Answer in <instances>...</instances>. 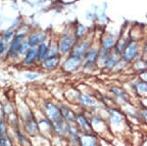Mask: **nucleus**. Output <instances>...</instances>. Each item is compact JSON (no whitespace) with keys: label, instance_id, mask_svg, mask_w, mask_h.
Masks as SVG:
<instances>
[{"label":"nucleus","instance_id":"obj_15","mask_svg":"<svg viewBox=\"0 0 147 146\" xmlns=\"http://www.w3.org/2000/svg\"><path fill=\"white\" fill-rule=\"evenodd\" d=\"M111 93L115 96L116 99L119 101V102L121 103L129 102V94L124 90V88L119 87V86H113V87H111Z\"/></svg>","mask_w":147,"mask_h":146},{"label":"nucleus","instance_id":"obj_30","mask_svg":"<svg viewBox=\"0 0 147 146\" xmlns=\"http://www.w3.org/2000/svg\"><path fill=\"white\" fill-rule=\"evenodd\" d=\"M40 77L39 73H35V72H28L25 74V77L28 81H34V79H37Z\"/></svg>","mask_w":147,"mask_h":146},{"label":"nucleus","instance_id":"obj_2","mask_svg":"<svg viewBox=\"0 0 147 146\" xmlns=\"http://www.w3.org/2000/svg\"><path fill=\"white\" fill-rule=\"evenodd\" d=\"M30 32V30L28 29V28H27L26 30H24L23 28H19V29L16 30V34L14 35L13 39H12L11 42L9 43V49H8V54H7L6 60H11V61H14V62L20 60L17 56V50H18L19 46L22 44V42L27 39V36Z\"/></svg>","mask_w":147,"mask_h":146},{"label":"nucleus","instance_id":"obj_13","mask_svg":"<svg viewBox=\"0 0 147 146\" xmlns=\"http://www.w3.org/2000/svg\"><path fill=\"white\" fill-rule=\"evenodd\" d=\"M36 64H38L37 62V51L36 48H32L30 47L28 49V51L26 53V55L22 58V65L25 67H32L35 66Z\"/></svg>","mask_w":147,"mask_h":146},{"label":"nucleus","instance_id":"obj_9","mask_svg":"<svg viewBox=\"0 0 147 146\" xmlns=\"http://www.w3.org/2000/svg\"><path fill=\"white\" fill-rule=\"evenodd\" d=\"M118 36H119V35L113 34L108 32H104V34L99 37V45H100V49L109 51V52L113 51L114 48H115Z\"/></svg>","mask_w":147,"mask_h":146},{"label":"nucleus","instance_id":"obj_19","mask_svg":"<svg viewBox=\"0 0 147 146\" xmlns=\"http://www.w3.org/2000/svg\"><path fill=\"white\" fill-rule=\"evenodd\" d=\"M79 102L84 107H92L96 105V100L87 93H80L78 96Z\"/></svg>","mask_w":147,"mask_h":146},{"label":"nucleus","instance_id":"obj_31","mask_svg":"<svg viewBox=\"0 0 147 146\" xmlns=\"http://www.w3.org/2000/svg\"><path fill=\"white\" fill-rule=\"evenodd\" d=\"M6 131H7L6 124L5 122H2V123H0V137L6 136Z\"/></svg>","mask_w":147,"mask_h":146},{"label":"nucleus","instance_id":"obj_41","mask_svg":"<svg viewBox=\"0 0 147 146\" xmlns=\"http://www.w3.org/2000/svg\"><path fill=\"white\" fill-rule=\"evenodd\" d=\"M0 34H1V32H0Z\"/></svg>","mask_w":147,"mask_h":146},{"label":"nucleus","instance_id":"obj_29","mask_svg":"<svg viewBox=\"0 0 147 146\" xmlns=\"http://www.w3.org/2000/svg\"><path fill=\"white\" fill-rule=\"evenodd\" d=\"M129 65V64H127V63L125 62V61H124L122 58H121L120 60L118 61V63L116 64L115 67H114V69H113L112 72H114V73H118V72H121V71H124Z\"/></svg>","mask_w":147,"mask_h":146},{"label":"nucleus","instance_id":"obj_20","mask_svg":"<svg viewBox=\"0 0 147 146\" xmlns=\"http://www.w3.org/2000/svg\"><path fill=\"white\" fill-rule=\"evenodd\" d=\"M130 66H131L132 69L136 71V73L140 74V73L147 70V59L144 57H140L139 59L134 61Z\"/></svg>","mask_w":147,"mask_h":146},{"label":"nucleus","instance_id":"obj_10","mask_svg":"<svg viewBox=\"0 0 147 146\" xmlns=\"http://www.w3.org/2000/svg\"><path fill=\"white\" fill-rule=\"evenodd\" d=\"M63 57L61 55L55 56V57H48L44 59L41 63L39 64L40 68L47 72H51V71L56 70L57 68H59L62 64Z\"/></svg>","mask_w":147,"mask_h":146},{"label":"nucleus","instance_id":"obj_39","mask_svg":"<svg viewBox=\"0 0 147 146\" xmlns=\"http://www.w3.org/2000/svg\"><path fill=\"white\" fill-rule=\"evenodd\" d=\"M52 1H53L54 3H61V2H63V0H52Z\"/></svg>","mask_w":147,"mask_h":146},{"label":"nucleus","instance_id":"obj_27","mask_svg":"<svg viewBox=\"0 0 147 146\" xmlns=\"http://www.w3.org/2000/svg\"><path fill=\"white\" fill-rule=\"evenodd\" d=\"M9 43H6L0 39V60H6L8 54Z\"/></svg>","mask_w":147,"mask_h":146},{"label":"nucleus","instance_id":"obj_40","mask_svg":"<svg viewBox=\"0 0 147 146\" xmlns=\"http://www.w3.org/2000/svg\"><path fill=\"white\" fill-rule=\"evenodd\" d=\"M0 146H1V143H0Z\"/></svg>","mask_w":147,"mask_h":146},{"label":"nucleus","instance_id":"obj_1","mask_svg":"<svg viewBox=\"0 0 147 146\" xmlns=\"http://www.w3.org/2000/svg\"><path fill=\"white\" fill-rule=\"evenodd\" d=\"M56 38H57V42H58L60 55L62 57L67 56L72 51L74 45L77 42L75 35H74L73 27L67 28L66 30H64Z\"/></svg>","mask_w":147,"mask_h":146},{"label":"nucleus","instance_id":"obj_21","mask_svg":"<svg viewBox=\"0 0 147 146\" xmlns=\"http://www.w3.org/2000/svg\"><path fill=\"white\" fill-rule=\"evenodd\" d=\"M59 55H60V51H59L57 38H49V48H48L47 58L55 57V56H59Z\"/></svg>","mask_w":147,"mask_h":146},{"label":"nucleus","instance_id":"obj_8","mask_svg":"<svg viewBox=\"0 0 147 146\" xmlns=\"http://www.w3.org/2000/svg\"><path fill=\"white\" fill-rule=\"evenodd\" d=\"M43 107H44V111H45L46 116L48 118L49 121L51 122L52 124H57L64 120L62 117V114H61L60 108L54 104L53 102L46 101V102H44Z\"/></svg>","mask_w":147,"mask_h":146},{"label":"nucleus","instance_id":"obj_35","mask_svg":"<svg viewBox=\"0 0 147 146\" xmlns=\"http://www.w3.org/2000/svg\"><path fill=\"white\" fill-rule=\"evenodd\" d=\"M142 57H147V37L143 41V52H142Z\"/></svg>","mask_w":147,"mask_h":146},{"label":"nucleus","instance_id":"obj_37","mask_svg":"<svg viewBox=\"0 0 147 146\" xmlns=\"http://www.w3.org/2000/svg\"><path fill=\"white\" fill-rule=\"evenodd\" d=\"M18 135H19V139L21 140V142H23V143H27V139L25 138V136H24L22 133H18Z\"/></svg>","mask_w":147,"mask_h":146},{"label":"nucleus","instance_id":"obj_24","mask_svg":"<svg viewBox=\"0 0 147 146\" xmlns=\"http://www.w3.org/2000/svg\"><path fill=\"white\" fill-rule=\"evenodd\" d=\"M16 30H17L13 29V28H10V29L4 30V32H2L0 34V39L3 40L4 42H6V43H10L16 34Z\"/></svg>","mask_w":147,"mask_h":146},{"label":"nucleus","instance_id":"obj_7","mask_svg":"<svg viewBox=\"0 0 147 146\" xmlns=\"http://www.w3.org/2000/svg\"><path fill=\"white\" fill-rule=\"evenodd\" d=\"M50 38V36L45 30H32L28 32L27 36V41L30 47L32 48H36L39 44L43 43V42L47 41Z\"/></svg>","mask_w":147,"mask_h":146},{"label":"nucleus","instance_id":"obj_42","mask_svg":"<svg viewBox=\"0 0 147 146\" xmlns=\"http://www.w3.org/2000/svg\"><path fill=\"white\" fill-rule=\"evenodd\" d=\"M146 59H147V57H146Z\"/></svg>","mask_w":147,"mask_h":146},{"label":"nucleus","instance_id":"obj_16","mask_svg":"<svg viewBox=\"0 0 147 146\" xmlns=\"http://www.w3.org/2000/svg\"><path fill=\"white\" fill-rule=\"evenodd\" d=\"M60 111H61V114H62L63 119L65 120L68 124L69 123L73 124L77 121V115L75 114V112H74L73 110H71L67 106H65V105L61 106Z\"/></svg>","mask_w":147,"mask_h":146},{"label":"nucleus","instance_id":"obj_22","mask_svg":"<svg viewBox=\"0 0 147 146\" xmlns=\"http://www.w3.org/2000/svg\"><path fill=\"white\" fill-rule=\"evenodd\" d=\"M134 89L136 94L140 96H147V82L139 79L136 83L134 84Z\"/></svg>","mask_w":147,"mask_h":146},{"label":"nucleus","instance_id":"obj_4","mask_svg":"<svg viewBox=\"0 0 147 146\" xmlns=\"http://www.w3.org/2000/svg\"><path fill=\"white\" fill-rule=\"evenodd\" d=\"M99 51H100V45H99V39L94 38L93 43L88 49L84 58V65L82 68L86 71H93L98 68L97 61H98Z\"/></svg>","mask_w":147,"mask_h":146},{"label":"nucleus","instance_id":"obj_32","mask_svg":"<svg viewBox=\"0 0 147 146\" xmlns=\"http://www.w3.org/2000/svg\"><path fill=\"white\" fill-rule=\"evenodd\" d=\"M3 108H4V111H5V114L7 115V116H8V115H10L11 113L14 112L13 106H12L10 103H6V105H4Z\"/></svg>","mask_w":147,"mask_h":146},{"label":"nucleus","instance_id":"obj_33","mask_svg":"<svg viewBox=\"0 0 147 146\" xmlns=\"http://www.w3.org/2000/svg\"><path fill=\"white\" fill-rule=\"evenodd\" d=\"M0 143H1V146H12L11 141L4 136V137H0Z\"/></svg>","mask_w":147,"mask_h":146},{"label":"nucleus","instance_id":"obj_3","mask_svg":"<svg viewBox=\"0 0 147 146\" xmlns=\"http://www.w3.org/2000/svg\"><path fill=\"white\" fill-rule=\"evenodd\" d=\"M144 41V40H143ZM143 41L131 40L130 39L129 44L125 48V50L122 53V59L131 65L137 59L142 57V52H143Z\"/></svg>","mask_w":147,"mask_h":146},{"label":"nucleus","instance_id":"obj_28","mask_svg":"<svg viewBox=\"0 0 147 146\" xmlns=\"http://www.w3.org/2000/svg\"><path fill=\"white\" fill-rule=\"evenodd\" d=\"M77 121L80 126H82L84 131H89V129H90V126H89L90 124H89V123L86 120V118H85L84 115H79V116H77Z\"/></svg>","mask_w":147,"mask_h":146},{"label":"nucleus","instance_id":"obj_6","mask_svg":"<svg viewBox=\"0 0 147 146\" xmlns=\"http://www.w3.org/2000/svg\"><path fill=\"white\" fill-rule=\"evenodd\" d=\"M93 40H94V37L92 36L91 34H89L88 36H86L84 39L78 40L76 42L75 45H74L72 51H71L69 54L84 59L85 54H86V52L88 51V49L90 48V46L92 45V43H93Z\"/></svg>","mask_w":147,"mask_h":146},{"label":"nucleus","instance_id":"obj_5","mask_svg":"<svg viewBox=\"0 0 147 146\" xmlns=\"http://www.w3.org/2000/svg\"><path fill=\"white\" fill-rule=\"evenodd\" d=\"M82 65H84V59L69 54V55L63 57L61 68L64 73L71 75L78 72L80 68H82Z\"/></svg>","mask_w":147,"mask_h":146},{"label":"nucleus","instance_id":"obj_34","mask_svg":"<svg viewBox=\"0 0 147 146\" xmlns=\"http://www.w3.org/2000/svg\"><path fill=\"white\" fill-rule=\"evenodd\" d=\"M5 117H6V114H5V111H4V108H3V106L0 104V123L5 122Z\"/></svg>","mask_w":147,"mask_h":146},{"label":"nucleus","instance_id":"obj_18","mask_svg":"<svg viewBox=\"0 0 147 146\" xmlns=\"http://www.w3.org/2000/svg\"><path fill=\"white\" fill-rule=\"evenodd\" d=\"M48 48H49V39L43 43L39 44L38 46L36 47V51H37V62H38V65L44 59L47 58V54H48Z\"/></svg>","mask_w":147,"mask_h":146},{"label":"nucleus","instance_id":"obj_12","mask_svg":"<svg viewBox=\"0 0 147 146\" xmlns=\"http://www.w3.org/2000/svg\"><path fill=\"white\" fill-rule=\"evenodd\" d=\"M73 32H74V35L76 37V40H80V39H84L86 36H88L90 34V32H89V28L87 27L86 25L82 23H76L75 25L73 26Z\"/></svg>","mask_w":147,"mask_h":146},{"label":"nucleus","instance_id":"obj_14","mask_svg":"<svg viewBox=\"0 0 147 146\" xmlns=\"http://www.w3.org/2000/svg\"><path fill=\"white\" fill-rule=\"evenodd\" d=\"M122 58V56L120 55L119 53H117L116 51H111L110 54H109L108 58L106 59L105 63L102 66L101 69L105 70V71H108V72H112L114 67L116 66V64L118 63V61Z\"/></svg>","mask_w":147,"mask_h":146},{"label":"nucleus","instance_id":"obj_11","mask_svg":"<svg viewBox=\"0 0 147 146\" xmlns=\"http://www.w3.org/2000/svg\"><path fill=\"white\" fill-rule=\"evenodd\" d=\"M129 30H124L123 32H121V34H119V36H118V39H117V42H116L114 51L119 53L120 55H122L123 51L125 50V48L127 47V45L129 44V42L130 40Z\"/></svg>","mask_w":147,"mask_h":146},{"label":"nucleus","instance_id":"obj_36","mask_svg":"<svg viewBox=\"0 0 147 146\" xmlns=\"http://www.w3.org/2000/svg\"><path fill=\"white\" fill-rule=\"evenodd\" d=\"M138 76H139V79L147 82V70L144 71V72L140 73V74H138Z\"/></svg>","mask_w":147,"mask_h":146},{"label":"nucleus","instance_id":"obj_25","mask_svg":"<svg viewBox=\"0 0 147 146\" xmlns=\"http://www.w3.org/2000/svg\"><path fill=\"white\" fill-rule=\"evenodd\" d=\"M80 144L82 146H96V138L92 135H84L80 137Z\"/></svg>","mask_w":147,"mask_h":146},{"label":"nucleus","instance_id":"obj_26","mask_svg":"<svg viewBox=\"0 0 147 146\" xmlns=\"http://www.w3.org/2000/svg\"><path fill=\"white\" fill-rule=\"evenodd\" d=\"M30 45H28L27 39H26L25 41L22 42V44H21V45L19 46V48H18V50H17V56H18V58L20 59V60H22V58L26 55V53L28 52V49H30Z\"/></svg>","mask_w":147,"mask_h":146},{"label":"nucleus","instance_id":"obj_38","mask_svg":"<svg viewBox=\"0 0 147 146\" xmlns=\"http://www.w3.org/2000/svg\"><path fill=\"white\" fill-rule=\"evenodd\" d=\"M140 115L142 118H144V119H147V109H143L142 111L140 112Z\"/></svg>","mask_w":147,"mask_h":146},{"label":"nucleus","instance_id":"obj_23","mask_svg":"<svg viewBox=\"0 0 147 146\" xmlns=\"http://www.w3.org/2000/svg\"><path fill=\"white\" fill-rule=\"evenodd\" d=\"M109 118H110V122L113 124H119L123 122V115L119 111L114 109H109Z\"/></svg>","mask_w":147,"mask_h":146},{"label":"nucleus","instance_id":"obj_17","mask_svg":"<svg viewBox=\"0 0 147 146\" xmlns=\"http://www.w3.org/2000/svg\"><path fill=\"white\" fill-rule=\"evenodd\" d=\"M26 131L30 135H35L38 131V124L35 122L32 116H30V113L27 117V123H26Z\"/></svg>","mask_w":147,"mask_h":146}]
</instances>
